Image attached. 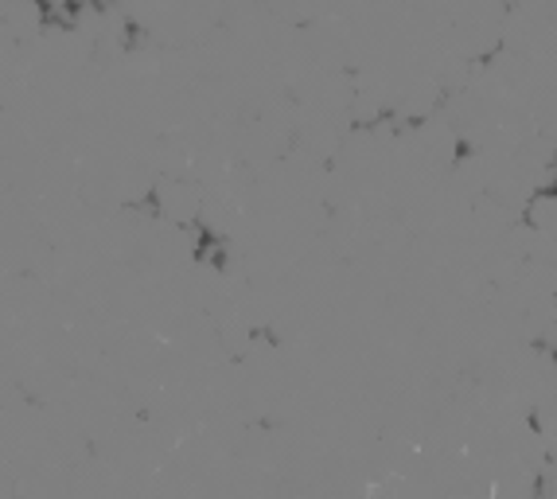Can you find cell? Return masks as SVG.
<instances>
[{"label":"cell","instance_id":"cell-1","mask_svg":"<svg viewBox=\"0 0 557 499\" xmlns=\"http://www.w3.org/2000/svg\"><path fill=\"white\" fill-rule=\"evenodd\" d=\"M522 227H527L530 234H549V239H557V187L539 184L527 195V204H522Z\"/></svg>","mask_w":557,"mask_h":499}]
</instances>
